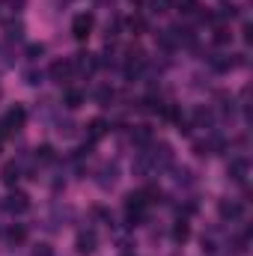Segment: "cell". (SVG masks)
<instances>
[{"label":"cell","mask_w":253,"mask_h":256,"mask_svg":"<svg viewBox=\"0 0 253 256\" xmlns=\"http://www.w3.org/2000/svg\"><path fill=\"white\" fill-rule=\"evenodd\" d=\"M173 167V146L170 143H146L140 146L137 158H134V173L137 176H161L164 170Z\"/></svg>","instance_id":"cell-1"},{"label":"cell","mask_w":253,"mask_h":256,"mask_svg":"<svg viewBox=\"0 0 253 256\" xmlns=\"http://www.w3.org/2000/svg\"><path fill=\"white\" fill-rule=\"evenodd\" d=\"M116 179H120L116 164H104V167L98 170V179H96V182H98L102 188H114V185H116Z\"/></svg>","instance_id":"cell-11"},{"label":"cell","mask_w":253,"mask_h":256,"mask_svg":"<svg viewBox=\"0 0 253 256\" xmlns=\"http://www.w3.org/2000/svg\"><path fill=\"white\" fill-rule=\"evenodd\" d=\"M226 173H230V179H232L236 185H248L250 161H248V158H232V161H230V167H226Z\"/></svg>","instance_id":"cell-9"},{"label":"cell","mask_w":253,"mask_h":256,"mask_svg":"<svg viewBox=\"0 0 253 256\" xmlns=\"http://www.w3.org/2000/svg\"><path fill=\"white\" fill-rule=\"evenodd\" d=\"M80 104H84V92H80V90H66V108L74 110V108H80Z\"/></svg>","instance_id":"cell-17"},{"label":"cell","mask_w":253,"mask_h":256,"mask_svg":"<svg viewBox=\"0 0 253 256\" xmlns=\"http://www.w3.org/2000/svg\"><path fill=\"white\" fill-rule=\"evenodd\" d=\"M42 54H45V45H42V42H39V45H36V42L27 45V57H30V60H39Z\"/></svg>","instance_id":"cell-24"},{"label":"cell","mask_w":253,"mask_h":256,"mask_svg":"<svg viewBox=\"0 0 253 256\" xmlns=\"http://www.w3.org/2000/svg\"><path fill=\"white\" fill-rule=\"evenodd\" d=\"M176 6H179V12H185V15H194V12L200 9L196 0H176Z\"/></svg>","instance_id":"cell-21"},{"label":"cell","mask_w":253,"mask_h":256,"mask_svg":"<svg viewBox=\"0 0 253 256\" xmlns=\"http://www.w3.org/2000/svg\"><path fill=\"white\" fill-rule=\"evenodd\" d=\"M96 248H98V236H96V230H80L78 238H74V250H78L80 256H92L96 254Z\"/></svg>","instance_id":"cell-5"},{"label":"cell","mask_w":253,"mask_h":256,"mask_svg":"<svg viewBox=\"0 0 253 256\" xmlns=\"http://www.w3.org/2000/svg\"><path fill=\"white\" fill-rule=\"evenodd\" d=\"M146 6H149L152 15H164V12H170L173 0H146Z\"/></svg>","instance_id":"cell-16"},{"label":"cell","mask_w":253,"mask_h":256,"mask_svg":"<svg viewBox=\"0 0 253 256\" xmlns=\"http://www.w3.org/2000/svg\"><path fill=\"white\" fill-rule=\"evenodd\" d=\"M3 208H6L9 214H24V212L30 208V196L24 191H12L9 196H3Z\"/></svg>","instance_id":"cell-8"},{"label":"cell","mask_w":253,"mask_h":256,"mask_svg":"<svg viewBox=\"0 0 253 256\" xmlns=\"http://www.w3.org/2000/svg\"><path fill=\"white\" fill-rule=\"evenodd\" d=\"M24 78H27V84H30V86H36V84H42V74H36V72H27Z\"/></svg>","instance_id":"cell-26"},{"label":"cell","mask_w":253,"mask_h":256,"mask_svg":"<svg viewBox=\"0 0 253 256\" xmlns=\"http://www.w3.org/2000/svg\"><path fill=\"white\" fill-rule=\"evenodd\" d=\"M146 68V54L140 51V48H131L126 54V78L128 80H134V78H140V72Z\"/></svg>","instance_id":"cell-4"},{"label":"cell","mask_w":253,"mask_h":256,"mask_svg":"<svg viewBox=\"0 0 253 256\" xmlns=\"http://www.w3.org/2000/svg\"><path fill=\"white\" fill-rule=\"evenodd\" d=\"M30 256H54V248H51L48 242H39V244H33Z\"/></svg>","instance_id":"cell-20"},{"label":"cell","mask_w":253,"mask_h":256,"mask_svg":"<svg viewBox=\"0 0 253 256\" xmlns=\"http://www.w3.org/2000/svg\"><path fill=\"white\" fill-rule=\"evenodd\" d=\"M72 68H74V74H92L98 68V57L90 54V51H80V54L72 57Z\"/></svg>","instance_id":"cell-7"},{"label":"cell","mask_w":253,"mask_h":256,"mask_svg":"<svg viewBox=\"0 0 253 256\" xmlns=\"http://www.w3.org/2000/svg\"><path fill=\"white\" fill-rule=\"evenodd\" d=\"M92 27H96V15H92V12H78V15L72 18V36H74L78 42H84V39L92 33Z\"/></svg>","instance_id":"cell-2"},{"label":"cell","mask_w":253,"mask_h":256,"mask_svg":"<svg viewBox=\"0 0 253 256\" xmlns=\"http://www.w3.org/2000/svg\"><path fill=\"white\" fill-rule=\"evenodd\" d=\"M230 39H232L230 27H214V42H218V45H226Z\"/></svg>","instance_id":"cell-22"},{"label":"cell","mask_w":253,"mask_h":256,"mask_svg":"<svg viewBox=\"0 0 253 256\" xmlns=\"http://www.w3.org/2000/svg\"><path fill=\"white\" fill-rule=\"evenodd\" d=\"M108 122H104V120H102V116H96V120H92V122H90V126H86V137H90V143H96V140H102V137H104V134H108Z\"/></svg>","instance_id":"cell-13"},{"label":"cell","mask_w":253,"mask_h":256,"mask_svg":"<svg viewBox=\"0 0 253 256\" xmlns=\"http://www.w3.org/2000/svg\"><path fill=\"white\" fill-rule=\"evenodd\" d=\"M242 212H244V206L238 202V200H220L218 202V214H220V220H238L242 218Z\"/></svg>","instance_id":"cell-10"},{"label":"cell","mask_w":253,"mask_h":256,"mask_svg":"<svg viewBox=\"0 0 253 256\" xmlns=\"http://www.w3.org/2000/svg\"><path fill=\"white\" fill-rule=\"evenodd\" d=\"M36 161H42V164H51V161H54V149H51L48 143L36 146Z\"/></svg>","instance_id":"cell-19"},{"label":"cell","mask_w":253,"mask_h":256,"mask_svg":"<svg viewBox=\"0 0 253 256\" xmlns=\"http://www.w3.org/2000/svg\"><path fill=\"white\" fill-rule=\"evenodd\" d=\"M96 98H98L102 104H110V102H114V90H108V86H104V90H98V92H96Z\"/></svg>","instance_id":"cell-25"},{"label":"cell","mask_w":253,"mask_h":256,"mask_svg":"<svg viewBox=\"0 0 253 256\" xmlns=\"http://www.w3.org/2000/svg\"><path fill=\"white\" fill-rule=\"evenodd\" d=\"M131 140H134L137 146L152 143V128H149V126H137V131H131Z\"/></svg>","instance_id":"cell-14"},{"label":"cell","mask_w":253,"mask_h":256,"mask_svg":"<svg viewBox=\"0 0 253 256\" xmlns=\"http://www.w3.org/2000/svg\"><path fill=\"white\" fill-rule=\"evenodd\" d=\"M24 238H27V230H24L21 224H18V226H12V230L6 232V242H9V244H21Z\"/></svg>","instance_id":"cell-18"},{"label":"cell","mask_w":253,"mask_h":256,"mask_svg":"<svg viewBox=\"0 0 253 256\" xmlns=\"http://www.w3.org/2000/svg\"><path fill=\"white\" fill-rule=\"evenodd\" d=\"M24 122H27V110H24L21 104L9 108V114H6L3 122H0V137H3V134H12V131H18V128H24Z\"/></svg>","instance_id":"cell-3"},{"label":"cell","mask_w":253,"mask_h":256,"mask_svg":"<svg viewBox=\"0 0 253 256\" xmlns=\"http://www.w3.org/2000/svg\"><path fill=\"white\" fill-rule=\"evenodd\" d=\"M0 179H3V185H18V179H21V164H15V161H6L3 164V173H0Z\"/></svg>","instance_id":"cell-12"},{"label":"cell","mask_w":253,"mask_h":256,"mask_svg":"<svg viewBox=\"0 0 253 256\" xmlns=\"http://www.w3.org/2000/svg\"><path fill=\"white\" fill-rule=\"evenodd\" d=\"M6 36H9V39H21V36H24V27L15 24V21H9V24H6Z\"/></svg>","instance_id":"cell-23"},{"label":"cell","mask_w":253,"mask_h":256,"mask_svg":"<svg viewBox=\"0 0 253 256\" xmlns=\"http://www.w3.org/2000/svg\"><path fill=\"white\" fill-rule=\"evenodd\" d=\"M48 78L54 80V84H68L72 78H74V68H72V60H54L51 68H48Z\"/></svg>","instance_id":"cell-6"},{"label":"cell","mask_w":253,"mask_h":256,"mask_svg":"<svg viewBox=\"0 0 253 256\" xmlns=\"http://www.w3.org/2000/svg\"><path fill=\"white\" fill-rule=\"evenodd\" d=\"M190 238V226H188V220H179L176 226H173V242L176 244H185Z\"/></svg>","instance_id":"cell-15"},{"label":"cell","mask_w":253,"mask_h":256,"mask_svg":"<svg viewBox=\"0 0 253 256\" xmlns=\"http://www.w3.org/2000/svg\"><path fill=\"white\" fill-rule=\"evenodd\" d=\"M120 256H134V254H131V250H122V254H120Z\"/></svg>","instance_id":"cell-27"}]
</instances>
